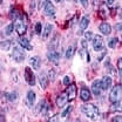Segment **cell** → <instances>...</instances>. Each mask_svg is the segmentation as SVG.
<instances>
[{"label": "cell", "instance_id": "cell-1", "mask_svg": "<svg viewBox=\"0 0 122 122\" xmlns=\"http://www.w3.org/2000/svg\"><path fill=\"white\" fill-rule=\"evenodd\" d=\"M81 112L85 114V115H87L89 119L92 120H96L97 117H99V109L96 108V106H94V105H92V103H87V105H83V106L81 107Z\"/></svg>", "mask_w": 122, "mask_h": 122}, {"label": "cell", "instance_id": "cell-2", "mask_svg": "<svg viewBox=\"0 0 122 122\" xmlns=\"http://www.w3.org/2000/svg\"><path fill=\"white\" fill-rule=\"evenodd\" d=\"M122 97V86L121 85H115L113 87V89L110 91L109 94V100L110 102L115 103V102H119Z\"/></svg>", "mask_w": 122, "mask_h": 122}, {"label": "cell", "instance_id": "cell-3", "mask_svg": "<svg viewBox=\"0 0 122 122\" xmlns=\"http://www.w3.org/2000/svg\"><path fill=\"white\" fill-rule=\"evenodd\" d=\"M14 28H15L16 33H18L19 35H24V34L26 33L27 25H26V22H25V20H24V16H22V15H20V18L15 20Z\"/></svg>", "mask_w": 122, "mask_h": 122}, {"label": "cell", "instance_id": "cell-4", "mask_svg": "<svg viewBox=\"0 0 122 122\" xmlns=\"http://www.w3.org/2000/svg\"><path fill=\"white\" fill-rule=\"evenodd\" d=\"M12 59L16 62H22L25 60V53L24 49H21L20 47H14L12 51Z\"/></svg>", "mask_w": 122, "mask_h": 122}, {"label": "cell", "instance_id": "cell-5", "mask_svg": "<svg viewBox=\"0 0 122 122\" xmlns=\"http://www.w3.org/2000/svg\"><path fill=\"white\" fill-rule=\"evenodd\" d=\"M24 75H25V80L27 81V83H28L30 86H34V85H35V75H34L33 71L30 69V67H26V68H25Z\"/></svg>", "mask_w": 122, "mask_h": 122}, {"label": "cell", "instance_id": "cell-6", "mask_svg": "<svg viewBox=\"0 0 122 122\" xmlns=\"http://www.w3.org/2000/svg\"><path fill=\"white\" fill-rule=\"evenodd\" d=\"M93 48L94 51L99 52L103 48V39L100 36V35H95L94 39H93Z\"/></svg>", "mask_w": 122, "mask_h": 122}, {"label": "cell", "instance_id": "cell-7", "mask_svg": "<svg viewBox=\"0 0 122 122\" xmlns=\"http://www.w3.org/2000/svg\"><path fill=\"white\" fill-rule=\"evenodd\" d=\"M44 12H45V14L48 15V16H53V15L55 14L54 5H53L49 0H47L45 2V5H44Z\"/></svg>", "mask_w": 122, "mask_h": 122}, {"label": "cell", "instance_id": "cell-8", "mask_svg": "<svg viewBox=\"0 0 122 122\" xmlns=\"http://www.w3.org/2000/svg\"><path fill=\"white\" fill-rule=\"evenodd\" d=\"M67 97L69 101H73L75 100L76 97V86L75 83H71L67 88Z\"/></svg>", "mask_w": 122, "mask_h": 122}, {"label": "cell", "instance_id": "cell-9", "mask_svg": "<svg viewBox=\"0 0 122 122\" xmlns=\"http://www.w3.org/2000/svg\"><path fill=\"white\" fill-rule=\"evenodd\" d=\"M92 92L95 96H99L102 92V86H101V80H95L92 85Z\"/></svg>", "mask_w": 122, "mask_h": 122}, {"label": "cell", "instance_id": "cell-10", "mask_svg": "<svg viewBox=\"0 0 122 122\" xmlns=\"http://www.w3.org/2000/svg\"><path fill=\"white\" fill-rule=\"evenodd\" d=\"M47 58L48 60L53 63H58L59 60H60V53H58L56 51H49L47 53Z\"/></svg>", "mask_w": 122, "mask_h": 122}, {"label": "cell", "instance_id": "cell-11", "mask_svg": "<svg viewBox=\"0 0 122 122\" xmlns=\"http://www.w3.org/2000/svg\"><path fill=\"white\" fill-rule=\"evenodd\" d=\"M101 86H102V91H108L112 87V77L110 76H103L101 80Z\"/></svg>", "mask_w": 122, "mask_h": 122}, {"label": "cell", "instance_id": "cell-12", "mask_svg": "<svg viewBox=\"0 0 122 122\" xmlns=\"http://www.w3.org/2000/svg\"><path fill=\"white\" fill-rule=\"evenodd\" d=\"M99 30H100V32H101L102 34H105V35H109V34L112 33V27H110V25L107 24V22H102V24L99 26Z\"/></svg>", "mask_w": 122, "mask_h": 122}, {"label": "cell", "instance_id": "cell-13", "mask_svg": "<svg viewBox=\"0 0 122 122\" xmlns=\"http://www.w3.org/2000/svg\"><path fill=\"white\" fill-rule=\"evenodd\" d=\"M88 25H89V19H88V16H83L82 19H81V21H80V30H79V34H83L82 33V30H85L87 27H88Z\"/></svg>", "mask_w": 122, "mask_h": 122}, {"label": "cell", "instance_id": "cell-14", "mask_svg": "<svg viewBox=\"0 0 122 122\" xmlns=\"http://www.w3.org/2000/svg\"><path fill=\"white\" fill-rule=\"evenodd\" d=\"M67 101H68L67 95H66V94H61V95L58 96V99H56V106L59 107V108H62V107L67 103Z\"/></svg>", "mask_w": 122, "mask_h": 122}, {"label": "cell", "instance_id": "cell-15", "mask_svg": "<svg viewBox=\"0 0 122 122\" xmlns=\"http://www.w3.org/2000/svg\"><path fill=\"white\" fill-rule=\"evenodd\" d=\"M39 82H40V86L42 89H45L48 85V77L46 75V73H40L39 74Z\"/></svg>", "mask_w": 122, "mask_h": 122}, {"label": "cell", "instance_id": "cell-16", "mask_svg": "<svg viewBox=\"0 0 122 122\" xmlns=\"http://www.w3.org/2000/svg\"><path fill=\"white\" fill-rule=\"evenodd\" d=\"M80 97H81L82 101H88V100H91V92H89V89L82 88L81 92H80Z\"/></svg>", "mask_w": 122, "mask_h": 122}, {"label": "cell", "instance_id": "cell-17", "mask_svg": "<svg viewBox=\"0 0 122 122\" xmlns=\"http://www.w3.org/2000/svg\"><path fill=\"white\" fill-rule=\"evenodd\" d=\"M59 40H60V36L56 34V35L54 36V39L51 41L49 46H48L49 51H56V48H58V46H59Z\"/></svg>", "mask_w": 122, "mask_h": 122}, {"label": "cell", "instance_id": "cell-18", "mask_svg": "<svg viewBox=\"0 0 122 122\" xmlns=\"http://www.w3.org/2000/svg\"><path fill=\"white\" fill-rule=\"evenodd\" d=\"M19 44H20V46H21V47H24V49H28V51H32V49H33L32 45H30V41H28L26 38H20Z\"/></svg>", "mask_w": 122, "mask_h": 122}, {"label": "cell", "instance_id": "cell-19", "mask_svg": "<svg viewBox=\"0 0 122 122\" xmlns=\"http://www.w3.org/2000/svg\"><path fill=\"white\" fill-rule=\"evenodd\" d=\"M30 65L34 69H39L40 68V65H41V60L39 56H33L30 58Z\"/></svg>", "mask_w": 122, "mask_h": 122}, {"label": "cell", "instance_id": "cell-20", "mask_svg": "<svg viewBox=\"0 0 122 122\" xmlns=\"http://www.w3.org/2000/svg\"><path fill=\"white\" fill-rule=\"evenodd\" d=\"M80 56L83 59V60H86L87 62H89L91 61V56H89V53L87 52V48H82V49H80Z\"/></svg>", "mask_w": 122, "mask_h": 122}, {"label": "cell", "instance_id": "cell-21", "mask_svg": "<svg viewBox=\"0 0 122 122\" xmlns=\"http://www.w3.org/2000/svg\"><path fill=\"white\" fill-rule=\"evenodd\" d=\"M27 101H28V105L30 106H33V103L35 101V93L33 91H30L27 93Z\"/></svg>", "mask_w": 122, "mask_h": 122}, {"label": "cell", "instance_id": "cell-22", "mask_svg": "<svg viewBox=\"0 0 122 122\" xmlns=\"http://www.w3.org/2000/svg\"><path fill=\"white\" fill-rule=\"evenodd\" d=\"M38 108H39V109H38L39 112H41L42 114H45L46 112H47V109H48V106H47V102H46L45 100H42V101H41V102L39 103V107H38Z\"/></svg>", "mask_w": 122, "mask_h": 122}, {"label": "cell", "instance_id": "cell-23", "mask_svg": "<svg viewBox=\"0 0 122 122\" xmlns=\"http://www.w3.org/2000/svg\"><path fill=\"white\" fill-rule=\"evenodd\" d=\"M52 25L51 24H47L46 25V27H45V30H44V34H42V38L44 39H46V38H48V35L51 34V32H52Z\"/></svg>", "mask_w": 122, "mask_h": 122}, {"label": "cell", "instance_id": "cell-24", "mask_svg": "<svg viewBox=\"0 0 122 122\" xmlns=\"http://www.w3.org/2000/svg\"><path fill=\"white\" fill-rule=\"evenodd\" d=\"M117 42H119V39L117 38H113L108 41V47L109 48H115L117 46Z\"/></svg>", "mask_w": 122, "mask_h": 122}, {"label": "cell", "instance_id": "cell-25", "mask_svg": "<svg viewBox=\"0 0 122 122\" xmlns=\"http://www.w3.org/2000/svg\"><path fill=\"white\" fill-rule=\"evenodd\" d=\"M5 96H6L10 101H15V100H16V97H18V94L14 93V92H12V93H6V94H5Z\"/></svg>", "mask_w": 122, "mask_h": 122}, {"label": "cell", "instance_id": "cell-26", "mask_svg": "<svg viewBox=\"0 0 122 122\" xmlns=\"http://www.w3.org/2000/svg\"><path fill=\"white\" fill-rule=\"evenodd\" d=\"M11 19L12 20H16V19H19L20 18V14H19V12H18V10H15V8H12L11 10Z\"/></svg>", "mask_w": 122, "mask_h": 122}, {"label": "cell", "instance_id": "cell-27", "mask_svg": "<svg viewBox=\"0 0 122 122\" xmlns=\"http://www.w3.org/2000/svg\"><path fill=\"white\" fill-rule=\"evenodd\" d=\"M13 28H14V25L13 24H8L6 26V28H5V34L6 35H11L12 32H13Z\"/></svg>", "mask_w": 122, "mask_h": 122}, {"label": "cell", "instance_id": "cell-28", "mask_svg": "<svg viewBox=\"0 0 122 122\" xmlns=\"http://www.w3.org/2000/svg\"><path fill=\"white\" fill-rule=\"evenodd\" d=\"M0 47L2 48V49H5V51H8L10 49V47H11V42L10 41H1L0 42Z\"/></svg>", "mask_w": 122, "mask_h": 122}, {"label": "cell", "instance_id": "cell-29", "mask_svg": "<svg viewBox=\"0 0 122 122\" xmlns=\"http://www.w3.org/2000/svg\"><path fill=\"white\" fill-rule=\"evenodd\" d=\"M74 47L75 46H71V47H68V49H67V52H66V58L67 59H71V56L73 55V51H74Z\"/></svg>", "mask_w": 122, "mask_h": 122}, {"label": "cell", "instance_id": "cell-30", "mask_svg": "<svg viewBox=\"0 0 122 122\" xmlns=\"http://www.w3.org/2000/svg\"><path fill=\"white\" fill-rule=\"evenodd\" d=\"M72 109H73V107H72V106H68L67 108H66V109H65V110H63V112H62V113H61V117H66V116H67V115H68V114L72 112Z\"/></svg>", "mask_w": 122, "mask_h": 122}, {"label": "cell", "instance_id": "cell-31", "mask_svg": "<svg viewBox=\"0 0 122 122\" xmlns=\"http://www.w3.org/2000/svg\"><path fill=\"white\" fill-rule=\"evenodd\" d=\"M41 28H42V24L38 22V24L35 25V32H36L38 34H40V33H41Z\"/></svg>", "mask_w": 122, "mask_h": 122}, {"label": "cell", "instance_id": "cell-32", "mask_svg": "<svg viewBox=\"0 0 122 122\" xmlns=\"http://www.w3.org/2000/svg\"><path fill=\"white\" fill-rule=\"evenodd\" d=\"M63 85H66V86H69L71 85V77L69 76H65L63 77Z\"/></svg>", "mask_w": 122, "mask_h": 122}, {"label": "cell", "instance_id": "cell-33", "mask_svg": "<svg viewBox=\"0 0 122 122\" xmlns=\"http://www.w3.org/2000/svg\"><path fill=\"white\" fill-rule=\"evenodd\" d=\"M92 39H94V34L92 32H87L86 33V40H92Z\"/></svg>", "mask_w": 122, "mask_h": 122}, {"label": "cell", "instance_id": "cell-34", "mask_svg": "<svg viewBox=\"0 0 122 122\" xmlns=\"http://www.w3.org/2000/svg\"><path fill=\"white\" fill-rule=\"evenodd\" d=\"M55 75H56V74H55V72L52 69V71L49 72V79H48V80H52V81H53V80L55 79Z\"/></svg>", "mask_w": 122, "mask_h": 122}, {"label": "cell", "instance_id": "cell-35", "mask_svg": "<svg viewBox=\"0 0 122 122\" xmlns=\"http://www.w3.org/2000/svg\"><path fill=\"white\" fill-rule=\"evenodd\" d=\"M48 122H59V115H54L52 119H49Z\"/></svg>", "mask_w": 122, "mask_h": 122}, {"label": "cell", "instance_id": "cell-36", "mask_svg": "<svg viewBox=\"0 0 122 122\" xmlns=\"http://www.w3.org/2000/svg\"><path fill=\"white\" fill-rule=\"evenodd\" d=\"M117 68L121 71V74H122V58L119 59V61H117Z\"/></svg>", "mask_w": 122, "mask_h": 122}, {"label": "cell", "instance_id": "cell-37", "mask_svg": "<svg viewBox=\"0 0 122 122\" xmlns=\"http://www.w3.org/2000/svg\"><path fill=\"white\" fill-rule=\"evenodd\" d=\"M113 122H122V117L120 115H117V116H115V117L113 119Z\"/></svg>", "mask_w": 122, "mask_h": 122}, {"label": "cell", "instance_id": "cell-38", "mask_svg": "<svg viewBox=\"0 0 122 122\" xmlns=\"http://www.w3.org/2000/svg\"><path fill=\"white\" fill-rule=\"evenodd\" d=\"M80 2L82 4L83 7H87L88 6V0H80Z\"/></svg>", "mask_w": 122, "mask_h": 122}, {"label": "cell", "instance_id": "cell-39", "mask_svg": "<svg viewBox=\"0 0 122 122\" xmlns=\"http://www.w3.org/2000/svg\"><path fill=\"white\" fill-rule=\"evenodd\" d=\"M115 30H122V24H116V25H115Z\"/></svg>", "mask_w": 122, "mask_h": 122}, {"label": "cell", "instance_id": "cell-40", "mask_svg": "<svg viewBox=\"0 0 122 122\" xmlns=\"http://www.w3.org/2000/svg\"><path fill=\"white\" fill-rule=\"evenodd\" d=\"M81 44H82V47H83V48H87V40H82Z\"/></svg>", "mask_w": 122, "mask_h": 122}, {"label": "cell", "instance_id": "cell-41", "mask_svg": "<svg viewBox=\"0 0 122 122\" xmlns=\"http://www.w3.org/2000/svg\"><path fill=\"white\" fill-rule=\"evenodd\" d=\"M34 5H35V2H34V1H33V2H32V4H30V11H33V10H34V7H35V6H34Z\"/></svg>", "mask_w": 122, "mask_h": 122}, {"label": "cell", "instance_id": "cell-42", "mask_svg": "<svg viewBox=\"0 0 122 122\" xmlns=\"http://www.w3.org/2000/svg\"><path fill=\"white\" fill-rule=\"evenodd\" d=\"M107 2H108V5H113L114 0H107Z\"/></svg>", "mask_w": 122, "mask_h": 122}, {"label": "cell", "instance_id": "cell-43", "mask_svg": "<svg viewBox=\"0 0 122 122\" xmlns=\"http://www.w3.org/2000/svg\"><path fill=\"white\" fill-rule=\"evenodd\" d=\"M55 1H56V2H60L61 0H55Z\"/></svg>", "mask_w": 122, "mask_h": 122}, {"label": "cell", "instance_id": "cell-44", "mask_svg": "<svg viewBox=\"0 0 122 122\" xmlns=\"http://www.w3.org/2000/svg\"><path fill=\"white\" fill-rule=\"evenodd\" d=\"M1 2H2V0H0V5H1Z\"/></svg>", "mask_w": 122, "mask_h": 122}, {"label": "cell", "instance_id": "cell-45", "mask_svg": "<svg viewBox=\"0 0 122 122\" xmlns=\"http://www.w3.org/2000/svg\"><path fill=\"white\" fill-rule=\"evenodd\" d=\"M73 1H74V2H76V1H77V0H73Z\"/></svg>", "mask_w": 122, "mask_h": 122}, {"label": "cell", "instance_id": "cell-46", "mask_svg": "<svg viewBox=\"0 0 122 122\" xmlns=\"http://www.w3.org/2000/svg\"><path fill=\"white\" fill-rule=\"evenodd\" d=\"M121 36H122V35H121Z\"/></svg>", "mask_w": 122, "mask_h": 122}, {"label": "cell", "instance_id": "cell-47", "mask_svg": "<svg viewBox=\"0 0 122 122\" xmlns=\"http://www.w3.org/2000/svg\"><path fill=\"white\" fill-rule=\"evenodd\" d=\"M67 122H68V121H67Z\"/></svg>", "mask_w": 122, "mask_h": 122}, {"label": "cell", "instance_id": "cell-48", "mask_svg": "<svg viewBox=\"0 0 122 122\" xmlns=\"http://www.w3.org/2000/svg\"><path fill=\"white\" fill-rule=\"evenodd\" d=\"M121 15H122V14H121Z\"/></svg>", "mask_w": 122, "mask_h": 122}]
</instances>
